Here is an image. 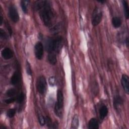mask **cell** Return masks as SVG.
<instances>
[{"mask_svg":"<svg viewBox=\"0 0 129 129\" xmlns=\"http://www.w3.org/2000/svg\"><path fill=\"white\" fill-rule=\"evenodd\" d=\"M39 11L40 17L43 24L47 27L51 26L53 19V14L49 2L47 1L44 6Z\"/></svg>","mask_w":129,"mask_h":129,"instance_id":"6da1fadb","label":"cell"},{"mask_svg":"<svg viewBox=\"0 0 129 129\" xmlns=\"http://www.w3.org/2000/svg\"><path fill=\"white\" fill-rule=\"evenodd\" d=\"M102 17V13L99 8H96L92 14V24L94 26L98 25L101 21Z\"/></svg>","mask_w":129,"mask_h":129,"instance_id":"7a4b0ae2","label":"cell"},{"mask_svg":"<svg viewBox=\"0 0 129 129\" xmlns=\"http://www.w3.org/2000/svg\"><path fill=\"white\" fill-rule=\"evenodd\" d=\"M37 88L39 93L43 94L45 93L47 88V83L44 77L40 76L38 79Z\"/></svg>","mask_w":129,"mask_h":129,"instance_id":"3957f363","label":"cell"},{"mask_svg":"<svg viewBox=\"0 0 129 129\" xmlns=\"http://www.w3.org/2000/svg\"><path fill=\"white\" fill-rule=\"evenodd\" d=\"M9 15L11 20L14 22L17 23L19 20V15L16 8L13 5H11L9 8Z\"/></svg>","mask_w":129,"mask_h":129,"instance_id":"277c9868","label":"cell"},{"mask_svg":"<svg viewBox=\"0 0 129 129\" xmlns=\"http://www.w3.org/2000/svg\"><path fill=\"white\" fill-rule=\"evenodd\" d=\"M44 47L41 42H37L34 46V53L36 57L38 59H41L43 55Z\"/></svg>","mask_w":129,"mask_h":129,"instance_id":"5b68a950","label":"cell"},{"mask_svg":"<svg viewBox=\"0 0 129 129\" xmlns=\"http://www.w3.org/2000/svg\"><path fill=\"white\" fill-rule=\"evenodd\" d=\"M62 45V38L60 36H57L53 39V52H58Z\"/></svg>","mask_w":129,"mask_h":129,"instance_id":"8992f818","label":"cell"},{"mask_svg":"<svg viewBox=\"0 0 129 129\" xmlns=\"http://www.w3.org/2000/svg\"><path fill=\"white\" fill-rule=\"evenodd\" d=\"M121 83L124 91L128 94L129 93V78L127 75L125 74L122 75Z\"/></svg>","mask_w":129,"mask_h":129,"instance_id":"52a82bcc","label":"cell"},{"mask_svg":"<svg viewBox=\"0 0 129 129\" xmlns=\"http://www.w3.org/2000/svg\"><path fill=\"white\" fill-rule=\"evenodd\" d=\"M1 54L2 57L6 60L11 59V58L13 57L14 53L13 51L8 47H6L4 48L2 51H1Z\"/></svg>","mask_w":129,"mask_h":129,"instance_id":"ba28073f","label":"cell"},{"mask_svg":"<svg viewBox=\"0 0 129 129\" xmlns=\"http://www.w3.org/2000/svg\"><path fill=\"white\" fill-rule=\"evenodd\" d=\"M20 81V75L18 71H16L11 79V83L13 85H17Z\"/></svg>","mask_w":129,"mask_h":129,"instance_id":"9c48e42d","label":"cell"},{"mask_svg":"<svg viewBox=\"0 0 129 129\" xmlns=\"http://www.w3.org/2000/svg\"><path fill=\"white\" fill-rule=\"evenodd\" d=\"M47 60L50 64L53 65L55 64L57 62L56 53L54 52H48V54L47 55Z\"/></svg>","mask_w":129,"mask_h":129,"instance_id":"30bf717a","label":"cell"},{"mask_svg":"<svg viewBox=\"0 0 129 129\" xmlns=\"http://www.w3.org/2000/svg\"><path fill=\"white\" fill-rule=\"evenodd\" d=\"M45 48L48 52H53V39H52L51 38H48L46 40Z\"/></svg>","mask_w":129,"mask_h":129,"instance_id":"8fae6325","label":"cell"},{"mask_svg":"<svg viewBox=\"0 0 129 129\" xmlns=\"http://www.w3.org/2000/svg\"><path fill=\"white\" fill-rule=\"evenodd\" d=\"M108 108L106 105H102L99 109V116L101 119H103L108 114Z\"/></svg>","mask_w":129,"mask_h":129,"instance_id":"7c38bea8","label":"cell"},{"mask_svg":"<svg viewBox=\"0 0 129 129\" xmlns=\"http://www.w3.org/2000/svg\"><path fill=\"white\" fill-rule=\"evenodd\" d=\"M88 127L90 129H98L99 124L97 120L95 118H92L89 121Z\"/></svg>","mask_w":129,"mask_h":129,"instance_id":"4fadbf2b","label":"cell"},{"mask_svg":"<svg viewBox=\"0 0 129 129\" xmlns=\"http://www.w3.org/2000/svg\"><path fill=\"white\" fill-rule=\"evenodd\" d=\"M122 104V99L120 96L117 95L114 99V106L115 109H119V107Z\"/></svg>","mask_w":129,"mask_h":129,"instance_id":"5bb4252c","label":"cell"},{"mask_svg":"<svg viewBox=\"0 0 129 129\" xmlns=\"http://www.w3.org/2000/svg\"><path fill=\"white\" fill-rule=\"evenodd\" d=\"M56 104H57L58 105L63 107V94L60 90L57 91V102H56Z\"/></svg>","mask_w":129,"mask_h":129,"instance_id":"9a60e30c","label":"cell"},{"mask_svg":"<svg viewBox=\"0 0 129 129\" xmlns=\"http://www.w3.org/2000/svg\"><path fill=\"white\" fill-rule=\"evenodd\" d=\"M63 107L58 105L55 103L54 106V112L55 114L59 117H61L62 116Z\"/></svg>","mask_w":129,"mask_h":129,"instance_id":"2e32d148","label":"cell"},{"mask_svg":"<svg viewBox=\"0 0 129 129\" xmlns=\"http://www.w3.org/2000/svg\"><path fill=\"white\" fill-rule=\"evenodd\" d=\"M47 1H37L34 4V9L36 11H39L46 4Z\"/></svg>","mask_w":129,"mask_h":129,"instance_id":"e0dca14e","label":"cell"},{"mask_svg":"<svg viewBox=\"0 0 129 129\" xmlns=\"http://www.w3.org/2000/svg\"><path fill=\"white\" fill-rule=\"evenodd\" d=\"M112 25L115 28H118L121 24V21L120 19L118 17H114L112 19Z\"/></svg>","mask_w":129,"mask_h":129,"instance_id":"ac0fdd59","label":"cell"},{"mask_svg":"<svg viewBox=\"0 0 129 129\" xmlns=\"http://www.w3.org/2000/svg\"><path fill=\"white\" fill-rule=\"evenodd\" d=\"M123 7V11H124V14L125 17L126 19H128V16H129V10H128V4L125 1H122Z\"/></svg>","mask_w":129,"mask_h":129,"instance_id":"d6986e66","label":"cell"},{"mask_svg":"<svg viewBox=\"0 0 129 129\" xmlns=\"http://www.w3.org/2000/svg\"><path fill=\"white\" fill-rule=\"evenodd\" d=\"M29 3V1L23 0L21 1V6L24 13L26 14L28 12V6Z\"/></svg>","mask_w":129,"mask_h":129,"instance_id":"ffe728a7","label":"cell"},{"mask_svg":"<svg viewBox=\"0 0 129 129\" xmlns=\"http://www.w3.org/2000/svg\"><path fill=\"white\" fill-rule=\"evenodd\" d=\"M79 124V120L78 115H75L72 120V128H78Z\"/></svg>","mask_w":129,"mask_h":129,"instance_id":"44dd1931","label":"cell"},{"mask_svg":"<svg viewBox=\"0 0 129 129\" xmlns=\"http://www.w3.org/2000/svg\"><path fill=\"white\" fill-rule=\"evenodd\" d=\"M61 25L60 24H57L51 29V32L53 34H56L59 33L61 29Z\"/></svg>","mask_w":129,"mask_h":129,"instance_id":"7402d4cb","label":"cell"},{"mask_svg":"<svg viewBox=\"0 0 129 129\" xmlns=\"http://www.w3.org/2000/svg\"><path fill=\"white\" fill-rule=\"evenodd\" d=\"M16 92H17V91L15 89L11 88V89L8 90L6 92V94L7 96L12 97L14 96L16 94Z\"/></svg>","mask_w":129,"mask_h":129,"instance_id":"603a6c76","label":"cell"},{"mask_svg":"<svg viewBox=\"0 0 129 129\" xmlns=\"http://www.w3.org/2000/svg\"><path fill=\"white\" fill-rule=\"evenodd\" d=\"M38 120L40 124L42 126L44 125L46 123V119H45L44 116L41 113H38Z\"/></svg>","mask_w":129,"mask_h":129,"instance_id":"cb8c5ba5","label":"cell"},{"mask_svg":"<svg viewBox=\"0 0 129 129\" xmlns=\"http://www.w3.org/2000/svg\"><path fill=\"white\" fill-rule=\"evenodd\" d=\"M16 114V110L14 108H11L10 109L8 110L7 113V115L10 117V118H12L14 116V115Z\"/></svg>","mask_w":129,"mask_h":129,"instance_id":"d4e9b609","label":"cell"},{"mask_svg":"<svg viewBox=\"0 0 129 129\" xmlns=\"http://www.w3.org/2000/svg\"><path fill=\"white\" fill-rule=\"evenodd\" d=\"M24 100V94L23 92H21L18 96L17 99V101L19 103H21L23 102Z\"/></svg>","mask_w":129,"mask_h":129,"instance_id":"484cf974","label":"cell"},{"mask_svg":"<svg viewBox=\"0 0 129 129\" xmlns=\"http://www.w3.org/2000/svg\"><path fill=\"white\" fill-rule=\"evenodd\" d=\"M0 36L1 37L4 39H7L8 38V35L6 32L2 28L0 30Z\"/></svg>","mask_w":129,"mask_h":129,"instance_id":"4316f807","label":"cell"},{"mask_svg":"<svg viewBox=\"0 0 129 129\" xmlns=\"http://www.w3.org/2000/svg\"><path fill=\"white\" fill-rule=\"evenodd\" d=\"M55 79L54 78V77L53 76H51L49 78V84L51 86H53L55 85Z\"/></svg>","mask_w":129,"mask_h":129,"instance_id":"83f0119b","label":"cell"},{"mask_svg":"<svg viewBox=\"0 0 129 129\" xmlns=\"http://www.w3.org/2000/svg\"><path fill=\"white\" fill-rule=\"evenodd\" d=\"M16 100L15 98L12 97H10V98L9 99H6L5 101V102L7 103V104H10V103H13Z\"/></svg>","mask_w":129,"mask_h":129,"instance_id":"f1b7e54d","label":"cell"},{"mask_svg":"<svg viewBox=\"0 0 129 129\" xmlns=\"http://www.w3.org/2000/svg\"><path fill=\"white\" fill-rule=\"evenodd\" d=\"M26 71H27V73L29 75H31V70L30 69V65L28 63L27 64V67H26Z\"/></svg>","mask_w":129,"mask_h":129,"instance_id":"f546056e","label":"cell"},{"mask_svg":"<svg viewBox=\"0 0 129 129\" xmlns=\"http://www.w3.org/2000/svg\"><path fill=\"white\" fill-rule=\"evenodd\" d=\"M7 29H8V31H9V32L10 35L11 36V35H12V29H11V27L9 26V24H8V23L7 24Z\"/></svg>","mask_w":129,"mask_h":129,"instance_id":"4dcf8cb0","label":"cell"},{"mask_svg":"<svg viewBox=\"0 0 129 129\" xmlns=\"http://www.w3.org/2000/svg\"><path fill=\"white\" fill-rule=\"evenodd\" d=\"M125 42L126 46L128 47V37H126V38L125 40Z\"/></svg>","mask_w":129,"mask_h":129,"instance_id":"1f68e13d","label":"cell"},{"mask_svg":"<svg viewBox=\"0 0 129 129\" xmlns=\"http://www.w3.org/2000/svg\"><path fill=\"white\" fill-rule=\"evenodd\" d=\"M3 17L1 15V25L2 24V23H3Z\"/></svg>","mask_w":129,"mask_h":129,"instance_id":"d6a6232c","label":"cell"},{"mask_svg":"<svg viewBox=\"0 0 129 129\" xmlns=\"http://www.w3.org/2000/svg\"><path fill=\"white\" fill-rule=\"evenodd\" d=\"M98 2L100 3H105L106 1H98Z\"/></svg>","mask_w":129,"mask_h":129,"instance_id":"836d02e7","label":"cell"}]
</instances>
